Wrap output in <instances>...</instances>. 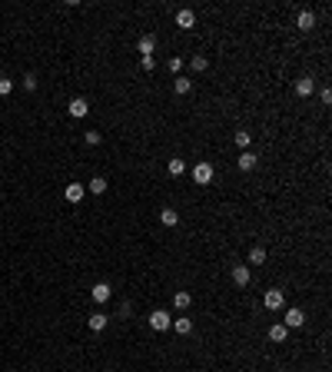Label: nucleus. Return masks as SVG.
<instances>
[{
  "label": "nucleus",
  "mask_w": 332,
  "mask_h": 372,
  "mask_svg": "<svg viewBox=\"0 0 332 372\" xmlns=\"http://www.w3.org/2000/svg\"><path fill=\"white\" fill-rule=\"evenodd\" d=\"M213 176H216V170H213V163H206V160L193 166V180H196V186H210Z\"/></svg>",
  "instance_id": "obj_1"
},
{
  "label": "nucleus",
  "mask_w": 332,
  "mask_h": 372,
  "mask_svg": "<svg viewBox=\"0 0 332 372\" xmlns=\"http://www.w3.org/2000/svg\"><path fill=\"white\" fill-rule=\"evenodd\" d=\"M173 326V316L166 312V309H156L153 316H150V329H156V332H163V329Z\"/></svg>",
  "instance_id": "obj_2"
},
{
  "label": "nucleus",
  "mask_w": 332,
  "mask_h": 372,
  "mask_svg": "<svg viewBox=\"0 0 332 372\" xmlns=\"http://www.w3.org/2000/svg\"><path fill=\"white\" fill-rule=\"evenodd\" d=\"M282 303H286V296H282V289H269L263 299V306L269 309V312H276V309H282Z\"/></svg>",
  "instance_id": "obj_3"
},
{
  "label": "nucleus",
  "mask_w": 332,
  "mask_h": 372,
  "mask_svg": "<svg viewBox=\"0 0 332 372\" xmlns=\"http://www.w3.org/2000/svg\"><path fill=\"white\" fill-rule=\"evenodd\" d=\"M286 329H299V326H306V312L302 309H286V322H282Z\"/></svg>",
  "instance_id": "obj_4"
},
{
  "label": "nucleus",
  "mask_w": 332,
  "mask_h": 372,
  "mask_svg": "<svg viewBox=\"0 0 332 372\" xmlns=\"http://www.w3.org/2000/svg\"><path fill=\"white\" fill-rule=\"evenodd\" d=\"M66 110H70V117H77V120H80V117H87V113H90V103L83 97H73Z\"/></svg>",
  "instance_id": "obj_5"
},
{
  "label": "nucleus",
  "mask_w": 332,
  "mask_h": 372,
  "mask_svg": "<svg viewBox=\"0 0 332 372\" xmlns=\"http://www.w3.org/2000/svg\"><path fill=\"white\" fill-rule=\"evenodd\" d=\"M176 27L179 30H193V27H196V13L193 10H176Z\"/></svg>",
  "instance_id": "obj_6"
},
{
  "label": "nucleus",
  "mask_w": 332,
  "mask_h": 372,
  "mask_svg": "<svg viewBox=\"0 0 332 372\" xmlns=\"http://www.w3.org/2000/svg\"><path fill=\"white\" fill-rule=\"evenodd\" d=\"M83 193H87V186H83V183H70V186L63 189L66 203H80V199H83Z\"/></svg>",
  "instance_id": "obj_7"
},
{
  "label": "nucleus",
  "mask_w": 332,
  "mask_h": 372,
  "mask_svg": "<svg viewBox=\"0 0 332 372\" xmlns=\"http://www.w3.org/2000/svg\"><path fill=\"white\" fill-rule=\"evenodd\" d=\"M90 296H93V303H107L113 296V289H110V283H97L93 289H90Z\"/></svg>",
  "instance_id": "obj_8"
},
{
  "label": "nucleus",
  "mask_w": 332,
  "mask_h": 372,
  "mask_svg": "<svg viewBox=\"0 0 332 372\" xmlns=\"http://www.w3.org/2000/svg\"><path fill=\"white\" fill-rule=\"evenodd\" d=\"M296 27H299V30H312V27H316V13H312V10H299Z\"/></svg>",
  "instance_id": "obj_9"
},
{
  "label": "nucleus",
  "mask_w": 332,
  "mask_h": 372,
  "mask_svg": "<svg viewBox=\"0 0 332 372\" xmlns=\"http://www.w3.org/2000/svg\"><path fill=\"white\" fill-rule=\"evenodd\" d=\"M136 50L143 57H153V50H156V37L153 33H146V37H140V44H136Z\"/></svg>",
  "instance_id": "obj_10"
},
{
  "label": "nucleus",
  "mask_w": 332,
  "mask_h": 372,
  "mask_svg": "<svg viewBox=\"0 0 332 372\" xmlns=\"http://www.w3.org/2000/svg\"><path fill=\"white\" fill-rule=\"evenodd\" d=\"M312 90H316V80L312 77H299L296 80V93L299 97H312Z\"/></svg>",
  "instance_id": "obj_11"
},
{
  "label": "nucleus",
  "mask_w": 332,
  "mask_h": 372,
  "mask_svg": "<svg viewBox=\"0 0 332 372\" xmlns=\"http://www.w3.org/2000/svg\"><path fill=\"white\" fill-rule=\"evenodd\" d=\"M256 163H259V156H256L253 150H243V153H239V170L249 173V170H256Z\"/></svg>",
  "instance_id": "obj_12"
},
{
  "label": "nucleus",
  "mask_w": 332,
  "mask_h": 372,
  "mask_svg": "<svg viewBox=\"0 0 332 372\" xmlns=\"http://www.w3.org/2000/svg\"><path fill=\"white\" fill-rule=\"evenodd\" d=\"M232 283L236 286H249V266H232Z\"/></svg>",
  "instance_id": "obj_13"
},
{
  "label": "nucleus",
  "mask_w": 332,
  "mask_h": 372,
  "mask_svg": "<svg viewBox=\"0 0 332 372\" xmlns=\"http://www.w3.org/2000/svg\"><path fill=\"white\" fill-rule=\"evenodd\" d=\"M169 329H176L179 336H189V332H193V319L179 316V319H173V326H169Z\"/></svg>",
  "instance_id": "obj_14"
},
{
  "label": "nucleus",
  "mask_w": 332,
  "mask_h": 372,
  "mask_svg": "<svg viewBox=\"0 0 332 372\" xmlns=\"http://www.w3.org/2000/svg\"><path fill=\"white\" fill-rule=\"evenodd\" d=\"M289 329L282 326V322H276V326H269V342H286Z\"/></svg>",
  "instance_id": "obj_15"
},
{
  "label": "nucleus",
  "mask_w": 332,
  "mask_h": 372,
  "mask_svg": "<svg viewBox=\"0 0 332 372\" xmlns=\"http://www.w3.org/2000/svg\"><path fill=\"white\" fill-rule=\"evenodd\" d=\"M232 143H236L239 150H249V143H253V133H249V130H236V136H232Z\"/></svg>",
  "instance_id": "obj_16"
},
{
  "label": "nucleus",
  "mask_w": 332,
  "mask_h": 372,
  "mask_svg": "<svg viewBox=\"0 0 332 372\" xmlns=\"http://www.w3.org/2000/svg\"><path fill=\"white\" fill-rule=\"evenodd\" d=\"M107 322H110V316H103V312H93V316H90V329H93V332H103Z\"/></svg>",
  "instance_id": "obj_17"
},
{
  "label": "nucleus",
  "mask_w": 332,
  "mask_h": 372,
  "mask_svg": "<svg viewBox=\"0 0 332 372\" xmlns=\"http://www.w3.org/2000/svg\"><path fill=\"white\" fill-rule=\"evenodd\" d=\"M189 303H193V296H189V293H183V289H179V293H173V306H176L179 312H183V309H189Z\"/></svg>",
  "instance_id": "obj_18"
},
{
  "label": "nucleus",
  "mask_w": 332,
  "mask_h": 372,
  "mask_svg": "<svg viewBox=\"0 0 332 372\" xmlns=\"http://www.w3.org/2000/svg\"><path fill=\"white\" fill-rule=\"evenodd\" d=\"M87 189L90 193H97V196H103V193H107V180H103V176H93V180L87 183Z\"/></svg>",
  "instance_id": "obj_19"
},
{
  "label": "nucleus",
  "mask_w": 332,
  "mask_h": 372,
  "mask_svg": "<svg viewBox=\"0 0 332 372\" xmlns=\"http://www.w3.org/2000/svg\"><path fill=\"white\" fill-rule=\"evenodd\" d=\"M166 173L169 176H183L186 173V163H183V160H169V163H166Z\"/></svg>",
  "instance_id": "obj_20"
},
{
  "label": "nucleus",
  "mask_w": 332,
  "mask_h": 372,
  "mask_svg": "<svg viewBox=\"0 0 332 372\" xmlns=\"http://www.w3.org/2000/svg\"><path fill=\"white\" fill-rule=\"evenodd\" d=\"M160 219H163V226H176V223H179V213H176V209H169V206H166L163 213H160Z\"/></svg>",
  "instance_id": "obj_21"
},
{
  "label": "nucleus",
  "mask_w": 332,
  "mask_h": 372,
  "mask_svg": "<svg viewBox=\"0 0 332 372\" xmlns=\"http://www.w3.org/2000/svg\"><path fill=\"white\" fill-rule=\"evenodd\" d=\"M173 90H176L179 97H183V93H189V90H193V80H186V77H176V80H173Z\"/></svg>",
  "instance_id": "obj_22"
},
{
  "label": "nucleus",
  "mask_w": 332,
  "mask_h": 372,
  "mask_svg": "<svg viewBox=\"0 0 332 372\" xmlns=\"http://www.w3.org/2000/svg\"><path fill=\"white\" fill-rule=\"evenodd\" d=\"M249 263H253V266H263L266 263V249H263V246H253V249H249Z\"/></svg>",
  "instance_id": "obj_23"
},
{
  "label": "nucleus",
  "mask_w": 332,
  "mask_h": 372,
  "mask_svg": "<svg viewBox=\"0 0 332 372\" xmlns=\"http://www.w3.org/2000/svg\"><path fill=\"white\" fill-rule=\"evenodd\" d=\"M206 66H210V60H206L203 54H196V57H193V70H196V73H203Z\"/></svg>",
  "instance_id": "obj_24"
},
{
  "label": "nucleus",
  "mask_w": 332,
  "mask_h": 372,
  "mask_svg": "<svg viewBox=\"0 0 332 372\" xmlns=\"http://www.w3.org/2000/svg\"><path fill=\"white\" fill-rule=\"evenodd\" d=\"M169 73H179V70H183V57H169Z\"/></svg>",
  "instance_id": "obj_25"
},
{
  "label": "nucleus",
  "mask_w": 332,
  "mask_h": 372,
  "mask_svg": "<svg viewBox=\"0 0 332 372\" xmlns=\"http://www.w3.org/2000/svg\"><path fill=\"white\" fill-rule=\"evenodd\" d=\"M10 90H13V80L10 77H0V97H7Z\"/></svg>",
  "instance_id": "obj_26"
},
{
  "label": "nucleus",
  "mask_w": 332,
  "mask_h": 372,
  "mask_svg": "<svg viewBox=\"0 0 332 372\" xmlns=\"http://www.w3.org/2000/svg\"><path fill=\"white\" fill-rule=\"evenodd\" d=\"M83 140H87L90 146H97V143H100V130H87V133H83Z\"/></svg>",
  "instance_id": "obj_27"
},
{
  "label": "nucleus",
  "mask_w": 332,
  "mask_h": 372,
  "mask_svg": "<svg viewBox=\"0 0 332 372\" xmlns=\"http://www.w3.org/2000/svg\"><path fill=\"white\" fill-rule=\"evenodd\" d=\"M23 87H27V90H37V73H23Z\"/></svg>",
  "instance_id": "obj_28"
},
{
  "label": "nucleus",
  "mask_w": 332,
  "mask_h": 372,
  "mask_svg": "<svg viewBox=\"0 0 332 372\" xmlns=\"http://www.w3.org/2000/svg\"><path fill=\"white\" fill-rule=\"evenodd\" d=\"M140 63H143V70H153V66H156V57H143Z\"/></svg>",
  "instance_id": "obj_29"
},
{
  "label": "nucleus",
  "mask_w": 332,
  "mask_h": 372,
  "mask_svg": "<svg viewBox=\"0 0 332 372\" xmlns=\"http://www.w3.org/2000/svg\"><path fill=\"white\" fill-rule=\"evenodd\" d=\"M319 100H322V103H326V107H329V103H332V90L326 87V90H322V93H319Z\"/></svg>",
  "instance_id": "obj_30"
}]
</instances>
